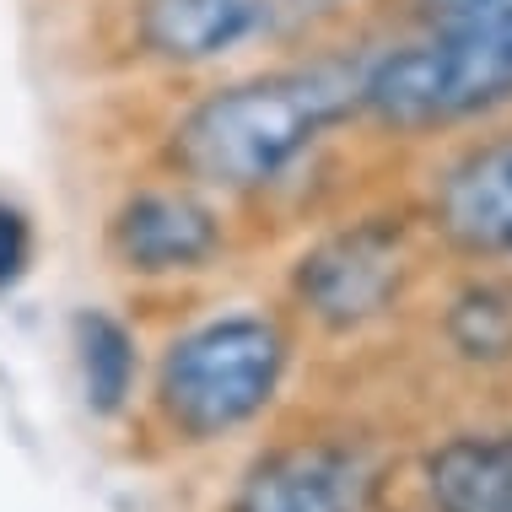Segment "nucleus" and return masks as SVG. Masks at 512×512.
Wrapping results in <instances>:
<instances>
[{"instance_id":"f03ea898","label":"nucleus","mask_w":512,"mask_h":512,"mask_svg":"<svg viewBox=\"0 0 512 512\" xmlns=\"http://www.w3.org/2000/svg\"><path fill=\"white\" fill-rule=\"evenodd\" d=\"M512 98V6L437 17L415 44L389 49L362 71V108L394 130H432Z\"/></svg>"},{"instance_id":"9b49d317","label":"nucleus","mask_w":512,"mask_h":512,"mask_svg":"<svg viewBox=\"0 0 512 512\" xmlns=\"http://www.w3.org/2000/svg\"><path fill=\"white\" fill-rule=\"evenodd\" d=\"M448 335L469 362H507L512 356V281H480L453 302Z\"/></svg>"},{"instance_id":"39448f33","label":"nucleus","mask_w":512,"mask_h":512,"mask_svg":"<svg viewBox=\"0 0 512 512\" xmlns=\"http://www.w3.org/2000/svg\"><path fill=\"white\" fill-rule=\"evenodd\" d=\"M108 248L135 275H178L200 270L216 254L221 227L200 200L178 195V189H141L108 221Z\"/></svg>"},{"instance_id":"f257e3e1","label":"nucleus","mask_w":512,"mask_h":512,"mask_svg":"<svg viewBox=\"0 0 512 512\" xmlns=\"http://www.w3.org/2000/svg\"><path fill=\"white\" fill-rule=\"evenodd\" d=\"M356 108H362V71L345 65L270 71L189 108L173 135V162L200 184L259 189Z\"/></svg>"},{"instance_id":"f8f14e48","label":"nucleus","mask_w":512,"mask_h":512,"mask_svg":"<svg viewBox=\"0 0 512 512\" xmlns=\"http://www.w3.org/2000/svg\"><path fill=\"white\" fill-rule=\"evenodd\" d=\"M27 254H33V232H27L22 211L0 205V286H11L27 270Z\"/></svg>"},{"instance_id":"423d86ee","label":"nucleus","mask_w":512,"mask_h":512,"mask_svg":"<svg viewBox=\"0 0 512 512\" xmlns=\"http://www.w3.org/2000/svg\"><path fill=\"white\" fill-rule=\"evenodd\" d=\"M362 464L335 442H297L275 448L248 469L232 512H356L362 502Z\"/></svg>"},{"instance_id":"20e7f679","label":"nucleus","mask_w":512,"mask_h":512,"mask_svg":"<svg viewBox=\"0 0 512 512\" xmlns=\"http://www.w3.org/2000/svg\"><path fill=\"white\" fill-rule=\"evenodd\" d=\"M399 281H405V243H399V227H383V221L340 232L297 265V297L324 324H362L383 313Z\"/></svg>"},{"instance_id":"ddd939ff","label":"nucleus","mask_w":512,"mask_h":512,"mask_svg":"<svg viewBox=\"0 0 512 512\" xmlns=\"http://www.w3.org/2000/svg\"><path fill=\"white\" fill-rule=\"evenodd\" d=\"M512 0H426V11L437 17H464V11H507Z\"/></svg>"},{"instance_id":"7ed1b4c3","label":"nucleus","mask_w":512,"mask_h":512,"mask_svg":"<svg viewBox=\"0 0 512 512\" xmlns=\"http://www.w3.org/2000/svg\"><path fill=\"white\" fill-rule=\"evenodd\" d=\"M281 372H286L281 329L270 318L232 313L173 340V351L162 356L157 372V399L162 415L184 437L211 442L232 426L254 421L281 389Z\"/></svg>"},{"instance_id":"6e6552de","label":"nucleus","mask_w":512,"mask_h":512,"mask_svg":"<svg viewBox=\"0 0 512 512\" xmlns=\"http://www.w3.org/2000/svg\"><path fill=\"white\" fill-rule=\"evenodd\" d=\"M437 221L469 254L512 259V141L475 151L448 173Z\"/></svg>"},{"instance_id":"9d476101","label":"nucleus","mask_w":512,"mask_h":512,"mask_svg":"<svg viewBox=\"0 0 512 512\" xmlns=\"http://www.w3.org/2000/svg\"><path fill=\"white\" fill-rule=\"evenodd\" d=\"M76 362L81 389L98 415H114L135 389V340L119 318L108 313H76Z\"/></svg>"},{"instance_id":"1a4fd4ad","label":"nucleus","mask_w":512,"mask_h":512,"mask_svg":"<svg viewBox=\"0 0 512 512\" xmlns=\"http://www.w3.org/2000/svg\"><path fill=\"white\" fill-rule=\"evenodd\" d=\"M437 512H512V432L453 437L426 459Z\"/></svg>"},{"instance_id":"0eeeda50","label":"nucleus","mask_w":512,"mask_h":512,"mask_svg":"<svg viewBox=\"0 0 512 512\" xmlns=\"http://www.w3.org/2000/svg\"><path fill=\"white\" fill-rule=\"evenodd\" d=\"M275 22L270 0H146L141 38L151 54L178 65H205L265 38Z\"/></svg>"}]
</instances>
